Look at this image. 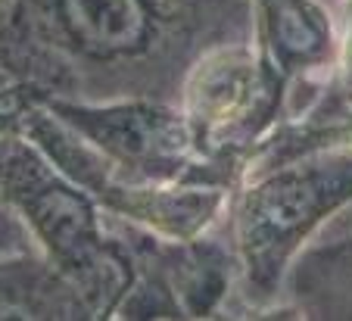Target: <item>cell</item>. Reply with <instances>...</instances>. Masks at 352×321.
<instances>
[{
	"label": "cell",
	"instance_id": "1",
	"mask_svg": "<svg viewBox=\"0 0 352 321\" xmlns=\"http://www.w3.org/2000/svg\"><path fill=\"white\" fill-rule=\"evenodd\" d=\"M253 41L250 0H10L0 63L47 100L178 103L209 50Z\"/></svg>",
	"mask_w": 352,
	"mask_h": 321
},
{
	"label": "cell",
	"instance_id": "2",
	"mask_svg": "<svg viewBox=\"0 0 352 321\" xmlns=\"http://www.w3.org/2000/svg\"><path fill=\"white\" fill-rule=\"evenodd\" d=\"M352 203V147L253 168L231 190L225 231L237 259V312L278 315L287 274L318 228Z\"/></svg>",
	"mask_w": 352,
	"mask_h": 321
},
{
	"label": "cell",
	"instance_id": "3",
	"mask_svg": "<svg viewBox=\"0 0 352 321\" xmlns=\"http://www.w3.org/2000/svg\"><path fill=\"white\" fill-rule=\"evenodd\" d=\"M0 197L94 318H116L134 268L100 203L25 137H0Z\"/></svg>",
	"mask_w": 352,
	"mask_h": 321
},
{
	"label": "cell",
	"instance_id": "4",
	"mask_svg": "<svg viewBox=\"0 0 352 321\" xmlns=\"http://www.w3.org/2000/svg\"><path fill=\"white\" fill-rule=\"evenodd\" d=\"M178 107L199 153L234 190L253 168L262 144L290 119L293 91L246 41L209 50L187 72Z\"/></svg>",
	"mask_w": 352,
	"mask_h": 321
},
{
	"label": "cell",
	"instance_id": "5",
	"mask_svg": "<svg viewBox=\"0 0 352 321\" xmlns=\"http://www.w3.org/2000/svg\"><path fill=\"white\" fill-rule=\"evenodd\" d=\"M44 107L91 144L122 178L138 184L231 190L219 168L199 153L178 103L156 97H116L47 100Z\"/></svg>",
	"mask_w": 352,
	"mask_h": 321
},
{
	"label": "cell",
	"instance_id": "6",
	"mask_svg": "<svg viewBox=\"0 0 352 321\" xmlns=\"http://www.w3.org/2000/svg\"><path fill=\"white\" fill-rule=\"evenodd\" d=\"M250 7L253 44L262 60L290 85V119H296L318 97L337 66V19L324 0H250Z\"/></svg>",
	"mask_w": 352,
	"mask_h": 321
},
{
	"label": "cell",
	"instance_id": "7",
	"mask_svg": "<svg viewBox=\"0 0 352 321\" xmlns=\"http://www.w3.org/2000/svg\"><path fill=\"white\" fill-rule=\"evenodd\" d=\"M287 318L352 321V231L302 250L284 287Z\"/></svg>",
	"mask_w": 352,
	"mask_h": 321
},
{
	"label": "cell",
	"instance_id": "8",
	"mask_svg": "<svg viewBox=\"0 0 352 321\" xmlns=\"http://www.w3.org/2000/svg\"><path fill=\"white\" fill-rule=\"evenodd\" d=\"M0 318L81 321L87 302L38 250L0 256Z\"/></svg>",
	"mask_w": 352,
	"mask_h": 321
},
{
	"label": "cell",
	"instance_id": "9",
	"mask_svg": "<svg viewBox=\"0 0 352 321\" xmlns=\"http://www.w3.org/2000/svg\"><path fill=\"white\" fill-rule=\"evenodd\" d=\"M41 103L44 97L0 63V137H22L28 119Z\"/></svg>",
	"mask_w": 352,
	"mask_h": 321
},
{
	"label": "cell",
	"instance_id": "10",
	"mask_svg": "<svg viewBox=\"0 0 352 321\" xmlns=\"http://www.w3.org/2000/svg\"><path fill=\"white\" fill-rule=\"evenodd\" d=\"M28 250H34L32 234L25 231V225L19 221V215L7 206V200L0 197V256L28 253Z\"/></svg>",
	"mask_w": 352,
	"mask_h": 321
},
{
	"label": "cell",
	"instance_id": "11",
	"mask_svg": "<svg viewBox=\"0 0 352 321\" xmlns=\"http://www.w3.org/2000/svg\"><path fill=\"white\" fill-rule=\"evenodd\" d=\"M7 10H10V0H0V16L7 13Z\"/></svg>",
	"mask_w": 352,
	"mask_h": 321
},
{
	"label": "cell",
	"instance_id": "12",
	"mask_svg": "<svg viewBox=\"0 0 352 321\" xmlns=\"http://www.w3.org/2000/svg\"><path fill=\"white\" fill-rule=\"evenodd\" d=\"M337 3H340V7H346V3H352V0H337Z\"/></svg>",
	"mask_w": 352,
	"mask_h": 321
}]
</instances>
